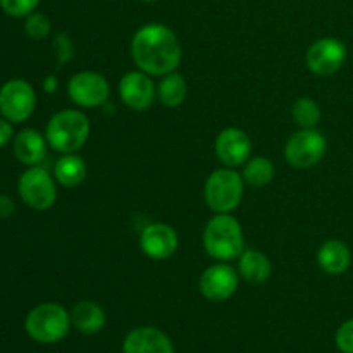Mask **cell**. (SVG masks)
Returning <instances> with one entry per match:
<instances>
[{
	"instance_id": "7a4b0ae2",
	"label": "cell",
	"mask_w": 353,
	"mask_h": 353,
	"mask_svg": "<svg viewBox=\"0 0 353 353\" xmlns=\"http://www.w3.org/2000/svg\"><path fill=\"white\" fill-rule=\"evenodd\" d=\"M243 230L230 214H216L203 231V248L212 259L230 262L243 254Z\"/></svg>"
},
{
	"instance_id": "3957f363",
	"label": "cell",
	"mask_w": 353,
	"mask_h": 353,
	"mask_svg": "<svg viewBox=\"0 0 353 353\" xmlns=\"http://www.w3.org/2000/svg\"><path fill=\"white\" fill-rule=\"evenodd\" d=\"M90 137V121L81 110L65 109L54 114L47 124L45 138L55 152L76 154Z\"/></svg>"
},
{
	"instance_id": "30bf717a",
	"label": "cell",
	"mask_w": 353,
	"mask_h": 353,
	"mask_svg": "<svg viewBox=\"0 0 353 353\" xmlns=\"http://www.w3.org/2000/svg\"><path fill=\"white\" fill-rule=\"evenodd\" d=\"M347 61V47L336 38H321L307 50V68L317 76H331Z\"/></svg>"
},
{
	"instance_id": "2e32d148",
	"label": "cell",
	"mask_w": 353,
	"mask_h": 353,
	"mask_svg": "<svg viewBox=\"0 0 353 353\" xmlns=\"http://www.w3.org/2000/svg\"><path fill=\"white\" fill-rule=\"evenodd\" d=\"M47 138L40 131L33 130V128H26V130L19 131L16 134L12 150L21 164L33 168V165H40L45 161V157H47Z\"/></svg>"
},
{
	"instance_id": "83f0119b",
	"label": "cell",
	"mask_w": 353,
	"mask_h": 353,
	"mask_svg": "<svg viewBox=\"0 0 353 353\" xmlns=\"http://www.w3.org/2000/svg\"><path fill=\"white\" fill-rule=\"evenodd\" d=\"M14 209H16V203L10 199L9 195H0V217L2 219H7L14 214Z\"/></svg>"
},
{
	"instance_id": "8992f818",
	"label": "cell",
	"mask_w": 353,
	"mask_h": 353,
	"mask_svg": "<svg viewBox=\"0 0 353 353\" xmlns=\"http://www.w3.org/2000/svg\"><path fill=\"white\" fill-rule=\"evenodd\" d=\"M17 192L23 202L34 210H48L57 200L54 178L41 165L28 168L17 181Z\"/></svg>"
},
{
	"instance_id": "5b68a950",
	"label": "cell",
	"mask_w": 353,
	"mask_h": 353,
	"mask_svg": "<svg viewBox=\"0 0 353 353\" xmlns=\"http://www.w3.org/2000/svg\"><path fill=\"white\" fill-rule=\"evenodd\" d=\"M245 179L233 168L214 171L205 181V202L216 214H230L243 199Z\"/></svg>"
},
{
	"instance_id": "7402d4cb",
	"label": "cell",
	"mask_w": 353,
	"mask_h": 353,
	"mask_svg": "<svg viewBox=\"0 0 353 353\" xmlns=\"http://www.w3.org/2000/svg\"><path fill=\"white\" fill-rule=\"evenodd\" d=\"M276 169L274 164L269 161L268 157H255V159H248L247 165L243 169V179L245 183H248L250 186H261L269 185V183L274 179Z\"/></svg>"
},
{
	"instance_id": "5bb4252c",
	"label": "cell",
	"mask_w": 353,
	"mask_h": 353,
	"mask_svg": "<svg viewBox=\"0 0 353 353\" xmlns=\"http://www.w3.org/2000/svg\"><path fill=\"white\" fill-rule=\"evenodd\" d=\"M216 155L226 168H238L248 162L252 154V140L243 130L226 128L216 138Z\"/></svg>"
},
{
	"instance_id": "9c48e42d",
	"label": "cell",
	"mask_w": 353,
	"mask_h": 353,
	"mask_svg": "<svg viewBox=\"0 0 353 353\" xmlns=\"http://www.w3.org/2000/svg\"><path fill=\"white\" fill-rule=\"evenodd\" d=\"M69 99L79 107L93 109L107 102L110 93L109 81L95 71L76 72L68 83Z\"/></svg>"
},
{
	"instance_id": "277c9868",
	"label": "cell",
	"mask_w": 353,
	"mask_h": 353,
	"mask_svg": "<svg viewBox=\"0 0 353 353\" xmlns=\"http://www.w3.org/2000/svg\"><path fill=\"white\" fill-rule=\"evenodd\" d=\"M71 326V314L59 303H40L30 310L24 327L30 338L43 345L64 340Z\"/></svg>"
},
{
	"instance_id": "4316f807",
	"label": "cell",
	"mask_w": 353,
	"mask_h": 353,
	"mask_svg": "<svg viewBox=\"0 0 353 353\" xmlns=\"http://www.w3.org/2000/svg\"><path fill=\"white\" fill-rule=\"evenodd\" d=\"M12 134H14L12 123L7 121L6 117L0 116V148L6 147V145L12 140Z\"/></svg>"
},
{
	"instance_id": "e0dca14e",
	"label": "cell",
	"mask_w": 353,
	"mask_h": 353,
	"mask_svg": "<svg viewBox=\"0 0 353 353\" xmlns=\"http://www.w3.org/2000/svg\"><path fill=\"white\" fill-rule=\"evenodd\" d=\"M317 262L326 274L340 276L350 268L352 252L343 241L330 240L321 245L319 252H317Z\"/></svg>"
},
{
	"instance_id": "d6986e66",
	"label": "cell",
	"mask_w": 353,
	"mask_h": 353,
	"mask_svg": "<svg viewBox=\"0 0 353 353\" xmlns=\"http://www.w3.org/2000/svg\"><path fill=\"white\" fill-rule=\"evenodd\" d=\"M86 164L79 155L64 154L54 165V178L65 188H76L86 178Z\"/></svg>"
},
{
	"instance_id": "4fadbf2b",
	"label": "cell",
	"mask_w": 353,
	"mask_h": 353,
	"mask_svg": "<svg viewBox=\"0 0 353 353\" xmlns=\"http://www.w3.org/2000/svg\"><path fill=\"white\" fill-rule=\"evenodd\" d=\"M178 233L174 228L164 223L148 224L140 234V247L147 257L154 261H165L178 250Z\"/></svg>"
},
{
	"instance_id": "8fae6325",
	"label": "cell",
	"mask_w": 353,
	"mask_h": 353,
	"mask_svg": "<svg viewBox=\"0 0 353 353\" xmlns=\"http://www.w3.org/2000/svg\"><path fill=\"white\" fill-rule=\"evenodd\" d=\"M238 281L240 279L236 271L231 265L219 262L203 271V274L200 276L199 290L210 302H224L236 292Z\"/></svg>"
},
{
	"instance_id": "ffe728a7",
	"label": "cell",
	"mask_w": 353,
	"mask_h": 353,
	"mask_svg": "<svg viewBox=\"0 0 353 353\" xmlns=\"http://www.w3.org/2000/svg\"><path fill=\"white\" fill-rule=\"evenodd\" d=\"M240 274L247 279L248 283L261 285L271 278L272 264L265 254L259 250H243L240 255Z\"/></svg>"
},
{
	"instance_id": "7c38bea8",
	"label": "cell",
	"mask_w": 353,
	"mask_h": 353,
	"mask_svg": "<svg viewBox=\"0 0 353 353\" xmlns=\"http://www.w3.org/2000/svg\"><path fill=\"white\" fill-rule=\"evenodd\" d=\"M119 95L131 110L143 112L152 107L157 97V90L150 74L143 71H131L121 78Z\"/></svg>"
},
{
	"instance_id": "d4e9b609",
	"label": "cell",
	"mask_w": 353,
	"mask_h": 353,
	"mask_svg": "<svg viewBox=\"0 0 353 353\" xmlns=\"http://www.w3.org/2000/svg\"><path fill=\"white\" fill-rule=\"evenodd\" d=\"M40 0H0V7L12 17H26L38 7Z\"/></svg>"
},
{
	"instance_id": "603a6c76",
	"label": "cell",
	"mask_w": 353,
	"mask_h": 353,
	"mask_svg": "<svg viewBox=\"0 0 353 353\" xmlns=\"http://www.w3.org/2000/svg\"><path fill=\"white\" fill-rule=\"evenodd\" d=\"M292 116L296 126H300L302 130H312L321 121V107L317 105L316 100L302 97L293 103Z\"/></svg>"
},
{
	"instance_id": "52a82bcc",
	"label": "cell",
	"mask_w": 353,
	"mask_h": 353,
	"mask_svg": "<svg viewBox=\"0 0 353 353\" xmlns=\"http://www.w3.org/2000/svg\"><path fill=\"white\" fill-rule=\"evenodd\" d=\"M327 150V140L316 128L300 130L290 137L285 147V159L296 169H309L319 164Z\"/></svg>"
},
{
	"instance_id": "ac0fdd59",
	"label": "cell",
	"mask_w": 353,
	"mask_h": 353,
	"mask_svg": "<svg viewBox=\"0 0 353 353\" xmlns=\"http://www.w3.org/2000/svg\"><path fill=\"white\" fill-rule=\"evenodd\" d=\"M105 312L102 307L90 300L78 302L71 310V323L78 331L85 334H95L105 326Z\"/></svg>"
},
{
	"instance_id": "cb8c5ba5",
	"label": "cell",
	"mask_w": 353,
	"mask_h": 353,
	"mask_svg": "<svg viewBox=\"0 0 353 353\" xmlns=\"http://www.w3.org/2000/svg\"><path fill=\"white\" fill-rule=\"evenodd\" d=\"M52 30V23L45 14L41 12H31L30 16H26L24 21V31L30 38L33 40H43L48 37Z\"/></svg>"
},
{
	"instance_id": "44dd1931",
	"label": "cell",
	"mask_w": 353,
	"mask_h": 353,
	"mask_svg": "<svg viewBox=\"0 0 353 353\" xmlns=\"http://www.w3.org/2000/svg\"><path fill=\"white\" fill-rule=\"evenodd\" d=\"M188 95V85L179 72L162 76L157 86V97L165 107H179Z\"/></svg>"
},
{
	"instance_id": "484cf974",
	"label": "cell",
	"mask_w": 353,
	"mask_h": 353,
	"mask_svg": "<svg viewBox=\"0 0 353 353\" xmlns=\"http://www.w3.org/2000/svg\"><path fill=\"white\" fill-rule=\"evenodd\" d=\"M336 347L343 353H353V319L341 324L336 331Z\"/></svg>"
},
{
	"instance_id": "6da1fadb",
	"label": "cell",
	"mask_w": 353,
	"mask_h": 353,
	"mask_svg": "<svg viewBox=\"0 0 353 353\" xmlns=\"http://www.w3.org/2000/svg\"><path fill=\"white\" fill-rule=\"evenodd\" d=\"M131 57L150 76L174 72L181 62V43L171 28L159 23L141 26L131 40Z\"/></svg>"
},
{
	"instance_id": "9a60e30c",
	"label": "cell",
	"mask_w": 353,
	"mask_h": 353,
	"mask_svg": "<svg viewBox=\"0 0 353 353\" xmlns=\"http://www.w3.org/2000/svg\"><path fill=\"white\" fill-rule=\"evenodd\" d=\"M123 353H174L168 334L157 327H137L126 336Z\"/></svg>"
},
{
	"instance_id": "f546056e",
	"label": "cell",
	"mask_w": 353,
	"mask_h": 353,
	"mask_svg": "<svg viewBox=\"0 0 353 353\" xmlns=\"http://www.w3.org/2000/svg\"><path fill=\"white\" fill-rule=\"evenodd\" d=\"M141 2H157V0H141Z\"/></svg>"
},
{
	"instance_id": "ba28073f",
	"label": "cell",
	"mask_w": 353,
	"mask_h": 353,
	"mask_svg": "<svg viewBox=\"0 0 353 353\" xmlns=\"http://www.w3.org/2000/svg\"><path fill=\"white\" fill-rule=\"evenodd\" d=\"M37 107V93L33 86L21 78L9 79L0 86V116L10 123H24Z\"/></svg>"
},
{
	"instance_id": "f1b7e54d",
	"label": "cell",
	"mask_w": 353,
	"mask_h": 353,
	"mask_svg": "<svg viewBox=\"0 0 353 353\" xmlns=\"http://www.w3.org/2000/svg\"><path fill=\"white\" fill-rule=\"evenodd\" d=\"M55 88H57V79H55V76H48L43 81V90L47 93H52L55 92Z\"/></svg>"
}]
</instances>
